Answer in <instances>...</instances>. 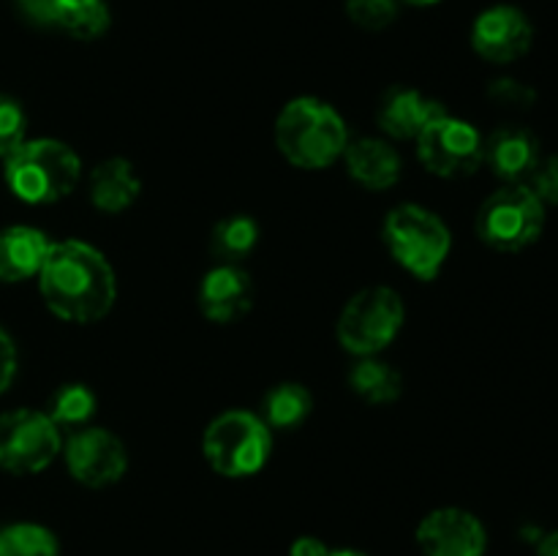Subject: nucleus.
Segmentation results:
<instances>
[{"mask_svg":"<svg viewBox=\"0 0 558 556\" xmlns=\"http://www.w3.org/2000/svg\"><path fill=\"white\" fill-rule=\"evenodd\" d=\"M534 27L518 5H490L474 20L472 47L488 63H515L532 49Z\"/></svg>","mask_w":558,"mask_h":556,"instance_id":"obj_11","label":"nucleus"},{"mask_svg":"<svg viewBox=\"0 0 558 556\" xmlns=\"http://www.w3.org/2000/svg\"><path fill=\"white\" fill-rule=\"evenodd\" d=\"M488 96L490 101L501 104V107L529 109L534 104V98H537V93H534L529 85H523L521 80H510V76H505V80L490 82Z\"/></svg>","mask_w":558,"mask_h":556,"instance_id":"obj_27","label":"nucleus"},{"mask_svg":"<svg viewBox=\"0 0 558 556\" xmlns=\"http://www.w3.org/2000/svg\"><path fill=\"white\" fill-rule=\"evenodd\" d=\"M545 229V205L526 183H512L490 194L477 213V234L496 251H523Z\"/></svg>","mask_w":558,"mask_h":556,"instance_id":"obj_6","label":"nucleus"},{"mask_svg":"<svg viewBox=\"0 0 558 556\" xmlns=\"http://www.w3.org/2000/svg\"><path fill=\"white\" fill-rule=\"evenodd\" d=\"M349 387L368 403H392L401 396V374L390 363L374 358H360L349 371Z\"/></svg>","mask_w":558,"mask_h":556,"instance_id":"obj_20","label":"nucleus"},{"mask_svg":"<svg viewBox=\"0 0 558 556\" xmlns=\"http://www.w3.org/2000/svg\"><path fill=\"white\" fill-rule=\"evenodd\" d=\"M82 178L80 156L65 142H22L5 158V183L27 205H52L65 200Z\"/></svg>","mask_w":558,"mask_h":556,"instance_id":"obj_3","label":"nucleus"},{"mask_svg":"<svg viewBox=\"0 0 558 556\" xmlns=\"http://www.w3.org/2000/svg\"><path fill=\"white\" fill-rule=\"evenodd\" d=\"M14 374H16V349L14 343H11L9 333L0 327V392L9 390Z\"/></svg>","mask_w":558,"mask_h":556,"instance_id":"obj_30","label":"nucleus"},{"mask_svg":"<svg viewBox=\"0 0 558 556\" xmlns=\"http://www.w3.org/2000/svg\"><path fill=\"white\" fill-rule=\"evenodd\" d=\"M289 556H330V548L319 537H298L289 548Z\"/></svg>","mask_w":558,"mask_h":556,"instance_id":"obj_31","label":"nucleus"},{"mask_svg":"<svg viewBox=\"0 0 558 556\" xmlns=\"http://www.w3.org/2000/svg\"><path fill=\"white\" fill-rule=\"evenodd\" d=\"M417 156L439 178H469L483 164V134L466 120L441 114L417 136Z\"/></svg>","mask_w":558,"mask_h":556,"instance_id":"obj_9","label":"nucleus"},{"mask_svg":"<svg viewBox=\"0 0 558 556\" xmlns=\"http://www.w3.org/2000/svg\"><path fill=\"white\" fill-rule=\"evenodd\" d=\"M526 185L537 194L543 205H558V156L539 158L537 169H534Z\"/></svg>","mask_w":558,"mask_h":556,"instance_id":"obj_28","label":"nucleus"},{"mask_svg":"<svg viewBox=\"0 0 558 556\" xmlns=\"http://www.w3.org/2000/svg\"><path fill=\"white\" fill-rule=\"evenodd\" d=\"M27 120L20 101L9 96H0V158H9L16 147L25 142Z\"/></svg>","mask_w":558,"mask_h":556,"instance_id":"obj_26","label":"nucleus"},{"mask_svg":"<svg viewBox=\"0 0 558 556\" xmlns=\"http://www.w3.org/2000/svg\"><path fill=\"white\" fill-rule=\"evenodd\" d=\"M330 556H368V554H363V551L357 548H338V551H330Z\"/></svg>","mask_w":558,"mask_h":556,"instance_id":"obj_33","label":"nucleus"},{"mask_svg":"<svg viewBox=\"0 0 558 556\" xmlns=\"http://www.w3.org/2000/svg\"><path fill=\"white\" fill-rule=\"evenodd\" d=\"M96 412V396L87 385H63L49 398L47 418L60 428H80Z\"/></svg>","mask_w":558,"mask_h":556,"instance_id":"obj_22","label":"nucleus"},{"mask_svg":"<svg viewBox=\"0 0 558 556\" xmlns=\"http://www.w3.org/2000/svg\"><path fill=\"white\" fill-rule=\"evenodd\" d=\"M38 287L47 309L74 325L104 319L112 311L118 294L107 256L80 240L49 245V254L38 273Z\"/></svg>","mask_w":558,"mask_h":556,"instance_id":"obj_1","label":"nucleus"},{"mask_svg":"<svg viewBox=\"0 0 558 556\" xmlns=\"http://www.w3.org/2000/svg\"><path fill=\"white\" fill-rule=\"evenodd\" d=\"M403 3H412V5H436L441 0H403Z\"/></svg>","mask_w":558,"mask_h":556,"instance_id":"obj_34","label":"nucleus"},{"mask_svg":"<svg viewBox=\"0 0 558 556\" xmlns=\"http://www.w3.org/2000/svg\"><path fill=\"white\" fill-rule=\"evenodd\" d=\"M311 409H314V396L308 387L298 382H283L267 392L259 418L270 431H292L308 420Z\"/></svg>","mask_w":558,"mask_h":556,"instance_id":"obj_19","label":"nucleus"},{"mask_svg":"<svg viewBox=\"0 0 558 556\" xmlns=\"http://www.w3.org/2000/svg\"><path fill=\"white\" fill-rule=\"evenodd\" d=\"M385 243L401 267L420 281H434L450 256V229L420 205H398L385 221Z\"/></svg>","mask_w":558,"mask_h":556,"instance_id":"obj_5","label":"nucleus"},{"mask_svg":"<svg viewBox=\"0 0 558 556\" xmlns=\"http://www.w3.org/2000/svg\"><path fill=\"white\" fill-rule=\"evenodd\" d=\"M20 11L33 22V25L44 27H60L65 11L74 0H16Z\"/></svg>","mask_w":558,"mask_h":556,"instance_id":"obj_29","label":"nucleus"},{"mask_svg":"<svg viewBox=\"0 0 558 556\" xmlns=\"http://www.w3.org/2000/svg\"><path fill=\"white\" fill-rule=\"evenodd\" d=\"M401 14V0H347V16L363 31H385Z\"/></svg>","mask_w":558,"mask_h":556,"instance_id":"obj_25","label":"nucleus"},{"mask_svg":"<svg viewBox=\"0 0 558 556\" xmlns=\"http://www.w3.org/2000/svg\"><path fill=\"white\" fill-rule=\"evenodd\" d=\"M441 114L445 107L414 87H392L379 104V125L392 140H417Z\"/></svg>","mask_w":558,"mask_h":556,"instance_id":"obj_15","label":"nucleus"},{"mask_svg":"<svg viewBox=\"0 0 558 556\" xmlns=\"http://www.w3.org/2000/svg\"><path fill=\"white\" fill-rule=\"evenodd\" d=\"M403 300L396 289L371 287L354 294L338 319V343L357 358H374L390 347L403 327Z\"/></svg>","mask_w":558,"mask_h":556,"instance_id":"obj_7","label":"nucleus"},{"mask_svg":"<svg viewBox=\"0 0 558 556\" xmlns=\"http://www.w3.org/2000/svg\"><path fill=\"white\" fill-rule=\"evenodd\" d=\"M276 145L289 164L300 169L332 167L349 145L341 114L319 98H294L276 120Z\"/></svg>","mask_w":558,"mask_h":556,"instance_id":"obj_2","label":"nucleus"},{"mask_svg":"<svg viewBox=\"0 0 558 556\" xmlns=\"http://www.w3.org/2000/svg\"><path fill=\"white\" fill-rule=\"evenodd\" d=\"M349 174L371 191H385L401 180V156L392 145L376 136L349 142L343 150Z\"/></svg>","mask_w":558,"mask_h":556,"instance_id":"obj_16","label":"nucleus"},{"mask_svg":"<svg viewBox=\"0 0 558 556\" xmlns=\"http://www.w3.org/2000/svg\"><path fill=\"white\" fill-rule=\"evenodd\" d=\"M65 467L76 483L87 488L114 485L129 469L123 442L104 428H82L65 445Z\"/></svg>","mask_w":558,"mask_h":556,"instance_id":"obj_10","label":"nucleus"},{"mask_svg":"<svg viewBox=\"0 0 558 556\" xmlns=\"http://www.w3.org/2000/svg\"><path fill=\"white\" fill-rule=\"evenodd\" d=\"M109 25H112V14H109L107 0H74L60 22V27L80 41H93V38L104 36Z\"/></svg>","mask_w":558,"mask_h":556,"instance_id":"obj_24","label":"nucleus"},{"mask_svg":"<svg viewBox=\"0 0 558 556\" xmlns=\"http://www.w3.org/2000/svg\"><path fill=\"white\" fill-rule=\"evenodd\" d=\"M423 556H485L488 532L474 512L461 507H439L417 527Z\"/></svg>","mask_w":558,"mask_h":556,"instance_id":"obj_12","label":"nucleus"},{"mask_svg":"<svg viewBox=\"0 0 558 556\" xmlns=\"http://www.w3.org/2000/svg\"><path fill=\"white\" fill-rule=\"evenodd\" d=\"M259 243V223L251 216H227L210 234V249L221 265H240Z\"/></svg>","mask_w":558,"mask_h":556,"instance_id":"obj_21","label":"nucleus"},{"mask_svg":"<svg viewBox=\"0 0 558 556\" xmlns=\"http://www.w3.org/2000/svg\"><path fill=\"white\" fill-rule=\"evenodd\" d=\"M537 556H558V529L539 537L537 543Z\"/></svg>","mask_w":558,"mask_h":556,"instance_id":"obj_32","label":"nucleus"},{"mask_svg":"<svg viewBox=\"0 0 558 556\" xmlns=\"http://www.w3.org/2000/svg\"><path fill=\"white\" fill-rule=\"evenodd\" d=\"M0 556H60V545L38 523H14L0 529Z\"/></svg>","mask_w":558,"mask_h":556,"instance_id":"obj_23","label":"nucleus"},{"mask_svg":"<svg viewBox=\"0 0 558 556\" xmlns=\"http://www.w3.org/2000/svg\"><path fill=\"white\" fill-rule=\"evenodd\" d=\"M60 452V431L47 412L14 409L0 418V469L11 474H36Z\"/></svg>","mask_w":558,"mask_h":556,"instance_id":"obj_8","label":"nucleus"},{"mask_svg":"<svg viewBox=\"0 0 558 556\" xmlns=\"http://www.w3.org/2000/svg\"><path fill=\"white\" fill-rule=\"evenodd\" d=\"M254 303V283L240 265L218 262L199 287V309L216 325H229L245 316Z\"/></svg>","mask_w":558,"mask_h":556,"instance_id":"obj_13","label":"nucleus"},{"mask_svg":"<svg viewBox=\"0 0 558 556\" xmlns=\"http://www.w3.org/2000/svg\"><path fill=\"white\" fill-rule=\"evenodd\" d=\"M202 452L221 478H251L262 472L272 452V431L259 414L232 409L207 425Z\"/></svg>","mask_w":558,"mask_h":556,"instance_id":"obj_4","label":"nucleus"},{"mask_svg":"<svg viewBox=\"0 0 558 556\" xmlns=\"http://www.w3.org/2000/svg\"><path fill=\"white\" fill-rule=\"evenodd\" d=\"M90 202L101 213H123L140 196V178L125 158H107L90 174Z\"/></svg>","mask_w":558,"mask_h":556,"instance_id":"obj_18","label":"nucleus"},{"mask_svg":"<svg viewBox=\"0 0 558 556\" xmlns=\"http://www.w3.org/2000/svg\"><path fill=\"white\" fill-rule=\"evenodd\" d=\"M49 240L41 229L9 227L0 232V281L16 283L38 276L49 254Z\"/></svg>","mask_w":558,"mask_h":556,"instance_id":"obj_17","label":"nucleus"},{"mask_svg":"<svg viewBox=\"0 0 558 556\" xmlns=\"http://www.w3.org/2000/svg\"><path fill=\"white\" fill-rule=\"evenodd\" d=\"M539 158L543 153H539L537 134L523 125H501L488 140H483V164H488L496 178L507 180L510 185L532 178Z\"/></svg>","mask_w":558,"mask_h":556,"instance_id":"obj_14","label":"nucleus"}]
</instances>
